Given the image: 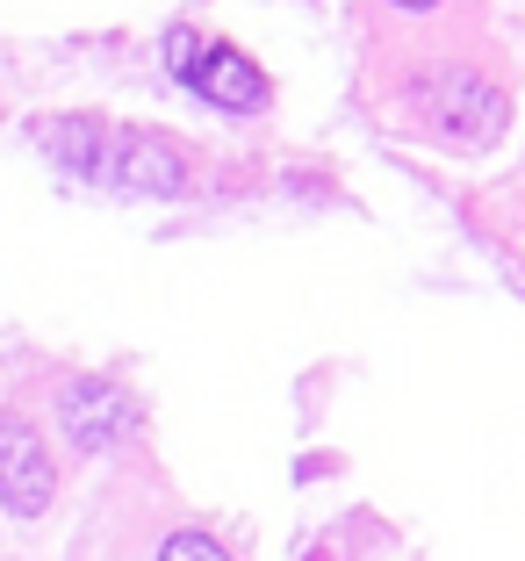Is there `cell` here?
<instances>
[{
	"label": "cell",
	"mask_w": 525,
	"mask_h": 561,
	"mask_svg": "<svg viewBox=\"0 0 525 561\" xmlns=\"http://www.w3.org/2000/svg\"><path fill=\"white\" fill-rule=\"evenodd\" d=\"M44 145L72 165V173H94L115 187H145V195H181L195 173H187V151L166 145L151 130H109V123H44Z\"/></svg>",
	"instance_id": "cell-1"
},
{
	"label": "cell",
	"mask_w": 525,
	"mask_h": 561,
	"mask_svg": "<svg viewBox=\"0 0 525 561\" xmlns=\"http://www.w3.org/2000/svg\"><path fill=\"white\" fill-rule=\"evenodd\" d=\"M166 66H173V80H187L209 108H230V116H252V108H266V72L252 66L238 44H202V36H173L166 44Z\"/></svg>",
	"instance_id": "cell-2"
},
{
	"label": "cell",
	"mask_w": 525,
	"mask_h": 561,
	"mask_svg": "<svg viewBox=\"0 0 525 561\" xmlns=\"http://www.w3.org/2000/svg\"><path fill=\"white\" fill-rule=\"evenodd\" d=\"M50 490H58V468H50L44 439H36L15 411H0V504L36 518L50 504Z\"/></svg>",
	"instance_id": "cell-3"
},
{
	"label": "cell",
	"mask_w": 525,
	"mask_h": 561,
	"mask_svg": "<svg viewBox=\"0 0 525 561\" xmlns=\"http://www.w3.org/2000/svg\"><path fill=\"white\" fill-rule=\"evenodd\" d=\"M123 425H130V403H123V389H109V381H80L66 397V439L80 446V454H101L109 439H123Z\"/></svg>",
	"instance_id": "cell-4"
},
{
	"label": "cell",
	"mask_w": 525,
	"mask_h": 561,
	"mask_svg": "<svg viewBox=\"0 0 525 561\" xmlns=\"http://www.w3.org/2000/svg\"><path fill=\"white\" fill-rule=\"evenodd\" d=\"M159 561H230L224 540H209V533H173V540L159 547Z\"/></svg>",
	"instance_id": "cell-5"
},
{
	"label": "cell",
	"mask_w": 525,
	"mask_h": 561,
	"mask_svg": "<svg viewBox=\"0 0 525 561\" xmlns=\"http://www.w3.org/2000/svg\"><path fill=\"white\" fill-rule=\"evenodd\" d=\"M396 8H432V0H396Z\"/></svg>",
	"instance_id": "cell-6"
}]
</instances>
